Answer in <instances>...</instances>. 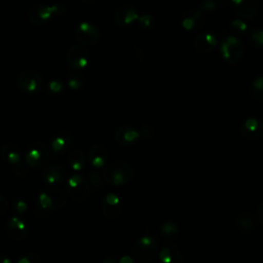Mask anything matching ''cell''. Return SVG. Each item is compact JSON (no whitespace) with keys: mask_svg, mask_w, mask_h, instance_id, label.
<instances>
[{"mask_svg":"<svg viewBox=\"0 0 263 263\" xmlns=\"http://www.w3.org/2000/svg\"><path fill=\"white\" fill-rule=\"evenodd\" d=\"M161 234L167 239V240H176L179 236V227L175 222L172 221H167L164 222L161 225L160 228Z\"/></svg>","mask_w":263,"mask_h":263,"instance_id":"obj_26","label":"cell"},{"mask_svg":"<svg viewBox=\"0 0 263 263\" xmlns=\"http://www.w3.org/2000/svg\"><path fill=\"white\" fill-rule=\"evenodd\" d=\"M119 263H134V259L127 256H122L121 258L118 259Z\"/></svg>","mask_w":263,"mask_h":263,"instance_id":"obj_42","label":"cell"},{"mask_svg":"<svg viewBox=\"0 0 263 263\" xmlns=\"http://www.w3.org/2000/svg\"><path fill=\"white\" fill-rule=\"evenodd\" d=\"M158 243L157 241L148 235L138 238L132 249L134 257L140 262H149L157 254Z\"/></svg>","mask_w":263,"mask_h":263,"instance_id":"obj_3","label":"cell"},{"mask_svg":"<svg viewBox=\"0 0 263 263\" xmlns=\"http://www.w3.org/2000/svg\"><path fill=\"white\" fill-rule=\"evenodd\" d=\"M41 259L37 254L27 253V254H24L22 257H20L16 263H39Z\"/></svg>","mask_w":263,"mask_h":263,"instance_id":"obj_33","label":"cell"},{"mask_svg":"<svg viewBox=\"0 0 263 263\" xmlns=\"http://www.w3.org/2000/svg\"><path fill=\"white\" fill-rule=\"evenodd\" d=\"M5 232L12 240H23L28 235L26 223L17 216L10 217L5 223Z\"/></svg>","mask_w":263,"mask_h":263,"instance_id":"obj_11","label":"cell"},{"mask_svg":"<svg viewBox=\"0 0 263 263\" xmlns=\"http://www.w3.org/2000/svg\"><path fill=\"white\" fill-rule=\"evenodd\" d=\"M0 157L11 165L22 161V151L14 144L7 143L0 148Z\"/></svg>","mask_w":263,"mask_h":263,"instance_id":"obj_23","label":"cell"},{"mask_svg":"<svg viewBox=\"0 0 263 263\" xmlns=\"http://www.w3.org/2000/svg\"><path fill=\"white\" fill-rule=\"evenodd\" d=\"M220 50L223 59L229 64L239 63L245 53V46L240 39L235 36H225L222 39Z\"/></svg>","mask_w":263,"mask_h":263,"instance_id":"obj_2","label":"cell"},{"mask_svg":"<svg viewBox=\"0 0 263 263\" xmlns=\"http://www.w3.org/2000/svg\"><path fill=\"white\" fill-rule=\"evenodd\" d=\"M159 260L163 263H183L184 259L180 250L173 243H167L161 248L158 254Z\"/></svg>","mask_w":263,"mask_h":263,"instance_id":"obj_22","label":"cell"},{"mask_svg":"<svg viewBox=\"0 0 263 263\" xmlns=\"http://www.w3.org/2000/svg\"><path fill=\"white\" fill-rule=\"evenodd\" d=\"M73 144L72 136L67 132H62L51 140V150L55 156L67 153Z\"/></svg>","mask_w":263,"mask_h":263,"instance_id":"obj_20","label":"cell"},{"mask_svg":"<svg viewBox=\"0 0 263 263\" xmlns=\"http://www.w3.org/2000/svg\"><path fill=\"white\" fill-rule=\"evenodd\" d=\"M13 171H14V175H16L17 177H25L28 173V166H27V162L24 163L23 161L16 163L13 165Z\"/></svg>","mask_w":263,"mask_h":263,"instance_id":"obj_35","label":"cell"},{"mask_svg":"<svg viewBox=\"0 0 263 263\" xmlns=\"http://www.w3.org/2000/svg\"><path fill=\"white\" fill-rule=\"evenodd\" d=\"M234 11L243 18L254 17L259 9L258 0H230Z\"/></svg>","mask_w":263,"mask_h":263,"instance_id":"obj_16","label":"cell"},{"mask_svg":"<svg viewBox=\"0 0 263 263\" xmlns=\"http://www.w3.org/2000/svg\"><path fill=\"white\" fill-rule=\"evenodd\" d=\"M255 220L256 218L250 212H241L235 217V225L240 232L250 233L256 227Z\"/></svg>","mask_w":263,"mask_h":263,"instance_id":"obj_24","label":"cell"},{"mask_svg":"<svg viewBox=\"0 0 263 263\" xmlns=\"http://www.w3.org/2000/svg\"><path fill=\"white\" fill-rule=\"evenodd\" d=\"M216 3L212 0H205L201 5V11H211L215 9Z\"/></svg>","mask_w":263,"mask_h":263,"instance_id":"obj_39","label":"cell"},{"mask_svg":"<svg viewBox=\"0 0 263 263\" xmlns=\"http://www.w3.org/2000/svg\"><path fill=\"white\" fill-rule=\"evenodd\" d=\"M52 17L51 6L47 4H36L33 6L29 13V22L35 26H42Z\"/></svg>","mask_w":263,"mask_h":263,"instance_id":"obj_15","label":"cell"},{"mask_svg":"<svg viewBox=\"0 0 263 263\" xmlns=\"http://www.w3.org/2000/svg\"><path fill=\"white\" fill-rule=\"evenodd\" d=\"M240 134L250 140L261 138L263 136V120L257 117L246 119L240 125Z\"/></svg>","mask_w":263,"mask_h":263,"instance_id":"obj_14","label":"cell"},{"mask_svg":"<svg viewBox=\"0 0 263 263\" xmlns=\"http://www.w3.org/2000/svg\"><path fill=\"white\" fill-rule=\"evenodd\" d=\"M137 22L139 23V26L143 30H151V29L154 28V25H155L154 17L151 14H149V13L140 14Z\"/></svg>","mask_w":263,"mask_h":263,"instance_id":"obj_31","label":"cell"},{"mask_svg":"<svg viewBox=\"0 0 263 263\" xmlns=\"http://www.w3.org/2000/svg\"><path fill=\"white\" fill-rule=\"evenodd\" d=\"M75 38L82 45L91 46L96 44L101 36L100 30L97 26L89 22L80 23L75 29Z\"/></svg>","mask_w":263,"mask_h":263,"instance_id":"obj_9","label":"cell"},{"mask_svg":"<svg viewBox=\"0 0 263 263\" xmlns=\"http://www.w3.org/2000/svg\"><path fill=\"white\" fill-rule=\"evenodd\" d=\"M66 194L59 188H46L38 195V205L44 211L58 210L66 204Z\"/></svg>","mask_w":263,"mask_h":263,"instance_id":"obj_4","label":"cell"},{"mask_svg":"<svg viewBox=\"0 0 263 263\" xmlns=\"http://www.w3.org/2000/svg\"><path fill=\"white\" fill-rule=\"evenodd\" d=\"M12 211L16 214V215H21L24 214L27 210H28V204L24 199L21 198H16L12 201Z\"/></svg>","mask_w":263,"mask_h":263,"instance_id":"obj_32","label":"cell"},{"mask_svg":"<svg viewBox=\"0 0 263 263\" xmlns=\"http://www.w3.org/2000/svg\"><path fill=\"white\" fill-rule=\"evenodd\" d=\"M203 14L201 10L197 9L187 10L181 18V25L187 31H196L203 26Z\"/></svg>","mask_w":263,"mask_h":263,"instance_id":"obj_18","label":"cell"},{"mask_svg":"<svg viewBox=\"0 0 263 263\" xmlns=\"http://www.w3.org/2000/svg\"><path fill=\"white\" fill-rule=\"evenodd\" d=\"M52 16H62L66 13V7L61 3H55L51 5Z\"/></svg>","mask_w":263,"mask_h":263,"instance_id":"obj_37","label":"cell"},{"mask_svg":"<svg viewBox=\"0 0 263 263\" xmlns=\"http://www.w3.org/2000/svg\"><path fill=\"white\" fill-rule=\"evenodd\" d=\"M67 84L73 90H80L81 88H83V86L85 84V80H84V77L80 73L73 72V73L69 74V76L67 78Z\"/></svg>","mask_w":263,"mask_h":263,"instance_id":"obj_28","label":"cell"},{"mask_svg":"<svg viewBox=\"0 0 263 263\" xmlns=\"http://www.w3.org/2000/svg\"><path fill=\"white\" fill-rule=\"evenodd\" d=\"M67 193L75 201H84L90 193L88 181L80 174H73L67 181Z\"/></svg>","mask_w":263,"mask_h":263,"instance_id":"obj_5","label":"cell"},{"mask_svg":"<svg viewBox=\"0 0 263 263\" xmlns=\"http://www.w3.org/2000/svg\"><path fill=\"white\" fill-rule=\"evenodd\" d=\"M251 93L255 100L263 101V76H258L253 80Z\"/></svg>","mask_w":263,"mask_h":263,"instance_id":"obj_29","label":"cell"},{"mask_svg":"<svg viewBox=\"0 0 263 263\" xmlns=\"http://www.w3.org/2000/svg\"><path fill=\"white\" fill-rule=\"evenodd\" d=\"M9 208V201L7 200V198L3 195L0 194V215H3L7 212Z\"/></svg>","mask_w":263,"mask_h":263,"instance_id":"obj_38","label":"cell"},{"mask_svg":"<svg viewBox=\"0 0 263 263\" xmlns=\"http://www.w3.org/2000/svg\"><path fill=\"white\" fill-rule=\"evenodd\" d=\"M87 181H88L89 185H91V187H93L96 189H100L103 187L105 180H104L103 174H101L99 171L95 170V171L89 172Z\"/></svg>","mask_w":263,"mask_h":263,"instance_id":"obj_30","label":"cell"},{"mask_svg":"<svg viewBox=\"0 0 263 263\" xmlns=\"http://www.w3.org/2000/svg\"><path fill=\"white\" fill-rule=\"evenodd\" d=\"M141 138L142 137H141L140 129H137L132 125H127V124L120 125L114 133L115 141L123 147L130 146Z\"/></svg>","mask_w":263,"mask_h":263,"instance_id":"obj_12","label":"cell"},{"mask_svg":"<svg viewBox=\"0 0 263 263\" xmlns=\"http://www.w3.org/2000/svg\"><path fill=\"white\" fill-rule=\"evenodd\" d=\"M89 61V52L83 45H73L66 55L67 66L73 71L84 69Z\"/></svg>","mask_w":263,"mask_h":263,"instance_id":"obj_8","label":"cell"},{"mask_svg":"<svg viewBox=\"0 0 263 263\" xmlns=\"http://www.w3.org/2000/svg\"><path fill=\"white\" fill-rule=\"evenodd\" d=\"M102 211L104 216L108 219L118 218L122 211L120 197L113 192L107 193L102 200Z\"/></svg>","mask_w":263,"mask_h":263,"instance_id":"obj_10","label":"cell"},{"mask_svg":"<svg viewBox=\"0 0 263 263\" xmlns=\"http://www.w3.org/2000/svg\"><path fill=\"white\" fill-rule=\"evenodd\" d=\"M255 218H256V221H257L259 224L263 225V201L259 204V206H258V209H257V212H256Z\"/></svg>","mask_w":263,"mask_h":263,"instance_id":"obj_40","label":"cell"},{"mask_svg":"<svg viewBox=\"0 0 263 263\" xmlns=\"http://www.w3.org/2000/svg\"><path fill=\"white\" fill-rule=\"evenodd\" d=\"M103 177L106 183L114 186H121L133 179L134 170L127 162L116 161L105 165Z\"/></svg>","mask_w":263,"mask_h":263,"instance_id":"obj_1","label":"cell"},{"mask_svg":"<svg viewBox=\"0 0 263 263\" xmlns=\"http://www.w3.org/2000/svg\"><path fill=\"white\" fill-rule=\"evenodd\" d=\"M63 87H64V86H63V83H62L61 81H59V80H51V81H49V82L47 83V85H46L47 91H48L49 93H52V95L61 92V91L63 90Z\"/></svg>","mask_w":263,"mask_h":263,"instance_id":"obj_34","label":"cell"},{"mask_svg":"<svg viewBox=\"0 0 263 263\" xmlns=\"http://www.w3.org/2000/svg\"><path fill=\"white\" fill-rule=\"evenodd\" d=\"M67 176V171L63 165L50 164L45 167L41 174V178L44 182L50 185L61 184L65 181Z\"/></svg>","mask_w":263,"mask_h":263,"instance_id":"obj_17","label":"cell"},{"mask_svg":"<svg viewBox=\"0 0 263 263\" xmlns=\"http://www.w3.org/2000/svg\"><path fill=\"white\" fill-rule=\"evenodd\" d=\"M49 151L47 146L41 142L37 141L30 145L26 153V162L29 166L34 168H40L47 164L49 160Z\"/></svg>","mask_w":263,"mask_h":263,"instance_id":"obj_6","label":"cell"},{"mask_svg":"<svg viewBox=\"0 0 263 263\" xmlns=\"http://www.w3.org/2000/svg\"><path fill=\"white\" fill-rule=\"evenodd\" d=\"M82 1H84V2H92L95 0H82Z\"/></svg>","mask_w":263,"mask_h":263,"instance_id":"obj_44","label":"cell"},{"mask_svg":"<svg viewBox=\"0 0 263 263\" xmlns=\"http://www.w3.org/2000/svg\"><path fill=\"white\" fill-rule=\"evenodd\" d=\"M139 12L136 8L129 5H122L118 7L113 15L114 23L120 27H127L138 21Z\"/></svg>","mask_w":263,"mask_h":263,"instance_id":"obj_13","label":"cell"},{"mask_svg":"<svg viewBox=\"0 0 263 263\" xmlns=\"http://www.w3.org/2000/svg\"><path fill=\"white\" fill-rule=\"evenodd\" d=\"M248 43L257 48H263V29H252L247 34Z\"/></svg>","mask_w":263,"mask_h":263,"instance_id":"obj_27","label":"cell"},{"mask_svg":"<svg viewBox=\"0 0 263 263\" xmlns=\"http://www.w3.org/2000/svg\"><path fill=\"white\" fill-rule=\"evenodd\" d=\"M218 40L215 35L211 33H200L193 40V47L197 52L209 53L215 49Z\"/></svg>","mask_w":263,"mask_h":263,"instance_id":"obj_19","label":"cell"},{"mask_svg":"<svg viewBox=\"0 0 263 263\" xmlns=\"http://www.w3.org/2000/svg\"><path fill=\"white\" fill-rule=\"evenodd\" d=\"M0 263H11V259L7 255H0Z\"/></svg>","mask_w":263,"mask_h":263,"instance_id":"obj_43","label":"cell"},{"mask_svg":"<svg viewBox=\"0 0 263 263\" xmlns=\"http://www.w3.org/2000/svg\"><path fill=\"white\" fill-rule=\"evenodd\" d=\"M140 133H141L142 139H149L151 137V135H152V129L149 126L145 125V126L141 127Z\"/></svg>","mask_w":263,"mask_h":263,"instance_id":"obj_41","label":"cell"},{"mask_svg":"<svg viewBox=\"0 0 263 263\" xmlns=\"http://www.w3.org/2000/svg\"><path fill=\"white\" fill-rule=\"evenodd\" d=\"M68 163L75 172L81 171L86 163V155L82 150L75 149L68 156Z\"/></svg>","mask_w":263,"mask_h":263,"instance_id":"obj_25","label":"cell"},{"mask_svg":"<svg viewBox=\"0 0 263 263\" xmlns=\"http://www.w3.org/2000/svg\"><path fill=\"white\" fill-rule=\"evenodd\" d=\"M87 157L95 168H101L107 164L109 154L104 145L96 144L89 149Z\"/></svg>","mask_w":263,"mask_h":263,"instance_id":"obj_21","label":"cell"},{"mask_svg":"<svg viewBox=\"0 0 263 263\" xmlns=\"http://www.w3.org/2000/svg\"><path fill=\"white\" fill-rule=\"evenodd\" d=\"M231 28L233 31L238 33H245L247 31V24L241 20H234L231 23Z\"/></svg>","mask_w":263,"mask_h":263,"instance_id":"obj_36","label":"cell"},{"mask_svg":"<svg viewBox=\"0 0 263 263\" xmlns=\"http://www.w3.org/2000/svg\"><path fill=\"white\" fill-rule=\"evenodd\" d=\"M18 89L26 93H36L43 89L44 80L42 76L35 71H24L16 77Z\"/></svg>","mask_w":263,"mask_h":263,"instance_id":"obj_7","label":"cell"}]
</instances>
